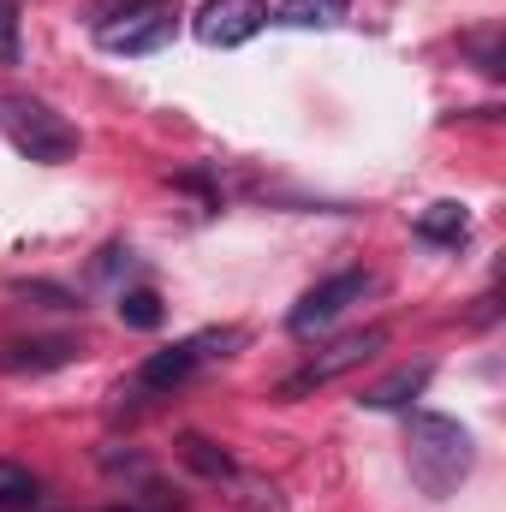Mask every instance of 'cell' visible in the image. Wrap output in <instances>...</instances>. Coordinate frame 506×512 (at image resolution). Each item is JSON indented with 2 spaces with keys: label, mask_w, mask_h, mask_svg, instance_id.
<instances>
[{
  "label": "cell",
  "mask_w": 506,
  "mask_h": 512,
  "mask_svg": "<svg viewBox=\"0 0 506 512\" xmlns=\"http://www.w3.org/2000/svg\"><path fill=\"white\" fill-rule=\"evenodd\" d=\"M429 387V364H405V370H393V376H381L376 387H364V411H399V405H411L417 393Z\"/></svg>",
  "instance_id": "9c48e42d"
},
{
  "label": "cell",
  "mask_w": 506,
  "mask_h": 512,
  "mask_svg": "<svg viewBox=\"0 0 506 512\" xmlns=\"http://www.w3.org/2000/svg\"><path fill=\"white\" fill-rule=\"evenodd\" d=\"M179 453H185V465H191V471H203V477H215V483H233V477H239V465H233L215 441H203V435H185V441H179Z\"/></svg>",
  "instance_id": "7c38bea8"
},
{
  "label": "cell",
  "mask_w": 506,
  "mask_h": 512,
  "mask_svg": "<svg viewBox=\"0 0 506 512\" xmlns=\"http://www.w3.org/2000/svg\"><path fill=\"white\" fill-rule=\"evenodd\" d=\"M262 24H268V0H203V12H197V42H209V48H239V42L262 36Z\"/></svg>",
  "instance_id": "8992f818"
},
{
  "label": "cell",
  "mask_w": 506,
  "mask_h": 512,
  "mask_svg": "<svg viewBox=\"0 0 506 512\" xmlns=\"http://www.w3.org/2000/svg\"><path fill=\"white\" fill-rule=\"evenodd\" d=\"M72 340H12V346H0V370L6 376H42V370H60V364H72Z\"/></svg>",
  "instance_id": "ba28073f"
},
{
  "label": "cell",
  "mask_w": 506,
  "mask_h": 512,
  "mask_svg": "<svg viewBox=\"0 0 506 512\" xmlns=\"http://www.w3.org/2000/svg\"><path fill=\"white\" fill-rule=\"evenodd\" d=\"M120 322L126 328H161V298L149 286H131L126 298H120Z\"/></svg>",
  "instance_id": "5bb4252c"
},
{
  "label": "cell",
  "mask_w": 506,
  "mask_h": 512,
  "mask_svg": "<svg viewBox=\"0 0 506 512\" xmlns=\"http://www.w3.org/2000/svg\"><path fill=\"white\" fill-rule=\"evenodd\" d=\"M381 346H387V328H358V334H340L334 346H322L298 376H286L280 382V399H298V393H310V387H328L334 376H346V370H358L364 358H376Z\"/></svg>",
  "instance_id": "277c9868"
},
{
  "label": "cell",
  "mask_w": 506,
  "mask_h": 512,
  "mask_svg": "<svg viewBox=\"0 0 506 512\" xmlns=\"http://www.w3.org/2000/svg\"><path fill=\"white\" fill-rule=\"evenodd\" d=\"M346 6H352V0H286V6H280V24H292V30L340 24V18H346Z\"/></svg>",
  "instance_id": "4fadbf2b"
},
{
  "label": "cell",
  "mask_w": 506,
  "mask_h": 512,
  "mask_svg": "<svg viewBox=\"0 0 506 512\" xmlns=\"http://www.w3.org/2000/svg\"><path fill=\"white\" fill-rule=\"evenodd\" d=\"M376 280L364 274V268H346V274H334V280H322V286H310L298 304H292V316H286V328L292 334H316V328H328V322H340L346 316V304H358L364 292H370Z\"/></svg>",
  "instance_id": "5b68a950"
},
{
  "label": "cell",
  "mask_w": 506,
  "mask_h": 512,
  "mask_svg": "<svg viewBox=\"0 0 506 512\" xmlns=\"http://www.w3.org/2000/svg\"><path fill=\"white\" fill-rule=\"evenodd\" d=\"M18 48H24V36H18V0H0V66H18Z\"/></svg>",
  "instance_id": "9a60e30c"
},
{
  "label": "cell",
  "mask_w": 506,
  "mask_h": 512,
  "mask_svg": "<svg viewBox=\"0 0 506 512\" xmlns=\"http://www.w3.org/2000/svg\"><path fill=\"white\" fill-rule=\"evenodd\" d=\"M179 30V6L173 0H126L114 12L96 18V42L108 54H161Z\"/></svg>",
  "instance_id": "7a4b0ae2"
},
{
  "label": "cell",
  "mask_w": 506,
  "mask_h": 512,
  "mask_svg": "<svg viewBox=\"0 0 506 512\" xmlns=\"http://www.w3.org/2000/svg\"><path fill=\"white\" fill-rule=\"evenodd\" d=\"M6 137H12V149L18 155H30V161H66L72 149H78V131L66 126L48 102H6Z\"/></svg>",
  "instance_id": "3957f363"
},
{
  "label": "cell",
  "mask_w": 506,
  "mask_h": 512,
  "mask_svg": "<svg viewBox=\"0 0 506 512\" xmlns=\"http://www.w3.org/2000/svg\"><path fill=\"white\" fill-rule=\"evenodd\" d=\"M30 507H42V483L24 465L0 459V512H30Z\"/></svg>",
  "instance_id": "8fae6325"
},
{
  "label": "cell",
  "mask_w": 506,
  "mask_h": 512,
  "mask_svg": "<svg viewBox=\"0 0 506 512\" xmlns=\"http://www.w3.org/2000/svg\"><path fill=\"white\" fill-rule=\"evenodd\" d=\"M417 239L459 251V245L471 239V215H465V203H429V209L417 215Z\"/></svg>",
  "instance_id": "30bf717a"
},
{
  "label": "cell",
  "mask_w": 506,
  "mask_h": 512,
  "mask_svg": "<svg viewBox=\"0 0 506 512\" xmlns=\"http://www.w3.org/2000/svg\"><path fill=\"white\" fill-rule=\"evenodd\" d=\"M197 364H203V340H179V346H167V352H149V358H143L137 387L167 393V387L191 382V376H197Z\"/></svg>",
  "instance_id": "52a82bcc"
},
{
  "label": "cell",
  "mask_w": 506,
  "mask_h": 512,
  "mask_svg": "<svg viewBox=\"0 0 506 512\" xmlns=\"http://www.w3.org/2000/svg\"><path fill=\"white\" fill-rule=\"evenodd\" d=\"M108 512H137V507H108Z\"/></svg>",
  "instance_id": "2e32d148"
},
{
  "label": "cell",
  "mask_w": 506,
  "mask_h": 512,
  "mask_svg": "<svg viewBox=\"0 0 506 512\" xmlns=\"http://www.w3.org/2000/svg\"><path fill=\"white\" fill-rule=\"evenodd\" d=\"M405 459H411V483L429 495V501H447L465 477H471V429L459 417H441V411H417L411 429H405Z\"/></svg>",
  "instance_id": "6da1fadb"
}]
</instances>
